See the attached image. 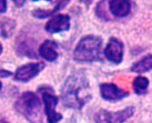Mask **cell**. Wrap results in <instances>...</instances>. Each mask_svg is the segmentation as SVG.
<instances>
[{"label": "cell", "mask_w": 152, "mask_h": 123, "mask_svg": "<svg viewBox=\"0 0 152 123\" xmlns=\"http://www.w3.org/2000/svg\"><path fill=\"white\" fill-rule=\"evenodd\" d=\"M0 123H8L7 121H4V120H0Z\"/></svg>", "instance_id": "20"}, {"label": "cell", "mask_w": 152, "mask_h": 123, "mask_svg": "<svg viewBox=\"0 0 152 123\" xmlns=\"http://www.w3.org/2000/svg\"><path fill=\"white\" fill-rule=\"evenodd\" d=\"M16 110L30 123H42L43 112L41 101L34 92H25L16 102Z\"/></svg>", "instance_id": "2"}, {"label": "cell", "mask_w": 152, "mask_h": 123, "mask_svg": "<svg viewBox=\"0 0 152 123\" xmlns=\"http://www.w3.org/2000/svg\"><path fill=\"white\" fill-rule=\"evenodd\" d=\"M70 29V17L68 15H56L47 22L46 30L49 33L62 32Z\"/></svg>", "instance_id": "9"}, {"label": "cell", "mask_w": 152, "mask_h": 123, "mask_svg": "<svg viewBox=\"0 0 152 123\" xmlns=\"http://www.w3.org/2000/svg\"><path fill=\"white\" fill-rule=\"evenodd\" d=\"M39 55L47 61H55L58 58L57 43L50 40H47L39 48Z\"/></svg>", "instance_id": "11"}, {"label": "cell", "mask_w": 152, "mask_h": 123, "mask_svg": "<svg viewBox=\"0 0 152 123\" xmlns=\"http://www.w3.org/2000/svg\"><path fill=\"white\" fill-rule=\"evenodd\" d=\"M39 91L42 94L45 112L49 123H58L62 120V115L56 111V106L58 103V98L56 97L50 88H40Z\"/></svg>", "instance_id": "4"}, {"label": "cell", "mask_w": 152, "mask_h": 123, "mask_svg": "<svg viewBox=\"0 0 152 123\" xmlns=\"http://www.w3.org/2000/svg\"><path fill=\"white\" fill-rule=\"evenodd\" d=\"M89 90V82L83 73H73L67 79L61 89L62 101L68 108L81 109L91 100V94L86 92Z\"/></svg>", "instance_id": "1"}, {"label": "cell", "mask_w": 152, "mask_h": 123, "mask_svg": "<svg viewBox=\"0 0 152 123\" xmlns=\"http://www.w3.org/2000/svg\"><path fill=\"white\" fill-rule=\"evenodd\" d=\"M2 50H4V48H2V46L0 44V55H1V52H2Z\"/></svg>", "instance_id": "19"}, {"label": "cell", "mask_w": 152, "mask_h": 123, "mask_svg": "<svg viewBox=\"0 0 152 123\" xmlns=\"http://www.w3.org/2000/svg\"><path fill=\"white\" fill-rule=\"evenodd\" d=\"M1 87H2V84H1V82H0V89H1Z\"/></svg>", "instance_id": "21"}, {"label": "cell", "mask_w": 152, "mask_h": 123, "mask_svg": "<svg viewBox=\"0 0 152 123\" xmlns=\"http://www.w3.org/2000/svg\"><path fill=\"white\" fill-rule=\"evenodd\" d=\"M106 58L112 63H120L123 58V43L117 38H110L104 49Z\"/></svg>", "instance_id": "7"}, {"label": "cell", "mask_w": 152, "mask_h": 123, "mask_svg": "<svg viewBox=\"0 0 152 123\" xmlns=\"http://www.w3.org/2000/svg\"><path fill=\"white\" fill-rule=\"evenodd\" d=\"M149 87V80L144 76H137L133 81V89L135 93L142 94L144 93Z\"/></svg>", "instance_id": "13"}, {"label": "cell", "mask_w": 152, "mask_h": 123, "mask_svg": "<svg viewBox=\"0 0 152 123\" xmlns=\"http://www.w3.org/2000/svg\"><path fill=\"white\" fill-rule=\"evenodd\" d=\"M6 8H7V2L4 1V0H0V13L4 12V11H6Z\"/></svg>", "instance_id": "16"}, {"label": "cell", "mask_w": 152, "mask_h": 123, "mask_svg": "<svg viewBox=\"0 0 152 123\" xmlns=\"http://www.w3.org/2000/svg\"><path fill=\"white\" fill-rule=\"evenodd\" d=\"M100 93L102 98L108 101H119L129 95L128 91L120 89L113 83H102L100 85Z\"/></svg>", "instance_id": "8"}, {"label": "cell", "mask_w": 152, "mask_h": 123, "mask_svg": "<svg viewBox=\"0 0 152 123\" xmlns=\"http://www.w3.org/2000/svg\"><path fill=\"white\" fill-rule=\"evenodd\" d=\"M150 69H152V55H145L144 58H142L135 64H133L132 68H131V71H133V72H145Z\"/></svg>", "instance_id": "12"}, {"label": "cell", "mask_w": 152, "mask_h": 123, "mask_svg": "<svg viewBox=\"0 0 152 123\" xmlns=\"http://www.w3.org/2000/svg\"><path fill=\"white\" fill-rule=\"evenodd\" d=\"M134 113V108L129 106L124 110L118 112H110L107 110H100L94 115V122L96 123H123L130 119Z\"/></svg>", "instance_id": "5"}, {"label": "cell", "mask_w": 152, "mask_h": 123, "mask_svg": "<svg viewBox=\"0 0 152 123\" xmlns=\"http://www.w3.org/2000/svg\"><path fill=\"white\" fill-rule=\"evenodd\" d=\"M102 40L97 36H87L81 39L77 44L73 57L80 62H91L99 57Z\"/></svg>", "instance_id": "3"}, {"label": "cell", "mask_w": 152, "mask_h": 123, "mask_svg": "<svg viewBox=\"0 0 152 123\" xmlns=\"http://www.w3.org/2000/svg\"><path fill=\"white\" fill-rule=\"evenodd\" d=\"M43 68H45L43 62H34V63H27L25 66H21L17 69V71L15 73V80L27 82L36 76H38L41 72V70H43Z\"/></svg>", "instance_id": "6"}, {"label": "cell", "mask_w": 152, "mask_h": 123, "mask_svg": "<svg viewBox=\"0 0 152 123\" xmlns=\"http://www.w3.org/2000/svg\"><path fill=\"white\" fill-rule=\"evenodd\" d=\"M109 9L114 17H126L131 11V2L127 0L109 1Z\"/></svg>", "instance_id": "10"}, {"label": "cell", "mask_w": 152, "mask_h": 123, "mask_svg": "<svg viewBox=\"0 0 152 123\" xmlns=\"http://www.w3.org/2000/svg\"><path fill=\"white\" fill-rule=\"evenodd\" d=\"M15 4H17V6H22V4H25V1H15Z\"/></svg>", "instance_id": "18"}, {"label": "cell", "mask_w": 152, "mask_h": 123, "mask_svg": "<svg viewBox=\"0 0 152 123\" xmlns=\"http://www.w3.org/2000/svg\"><path fill=\"white\" fill-rule=\"evenodd\" d=\"M102 4H103V1H100L97 6V9H96V13H97V16L99 18H101L103 20H109V18H108V15L107 12L102 9Z\"/></svg>", "instance_id": "15"}, {"label": "cell", "mask_w": 152, "mask_h": 123, "mask_svg": "<svg viewBox=\"0 0 152 123\" xmlns=\"http://www.w3.org/2000/svg\"><path fill=\"white\" fill-rule=\"evenodd\" d=\"M66 4H68V1H61V2H58L56 9H53V10H42V9H37V10H34V12H32V15L37 18L49 17V16H51L53 12H56L57 10H59L60 8H62L64 6H66Z\"/></svg>", "instance_id": "14"}, {"label": "cell", "mask_w": 152, "mask_h": 123, "mask_svg": "<svg viewBox=\"0 0 152 123\" xmlns=\"http://www.w3.org/2000/svg\"><path fill=\"white\" fill-rule=\"evenodd\" d=\"M11 76V73L6 71V70H0V76Z\"/></svg>", "instance_id": "17"}]
</instances>
